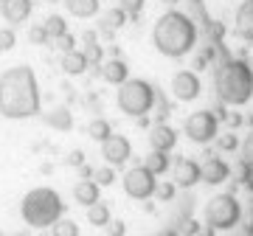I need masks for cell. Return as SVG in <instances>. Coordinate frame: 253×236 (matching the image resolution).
<instances>
[{"mask_svg": "<svg viewBox=\"0 0 253 236\" xmlns=\"http://www.w3.org/2000/svg\"><path fill=\"white\" fill-rule=\"evenodd\" d=\"M87 135L93 138V141H104V138L107 135H113V132H110V124L107 121H104V118H96V121H90V124H87Z\"/></svg>", "mask_w": 253, "mask_h": 236, "instance_id": "cell-26", "label": "cell"}, {"mask_svg": "<svg viewBox=\"0 0 253 236\" xmlns=\"http://www.w3.org/2000/svg\"><path fill=\"white\" fill-rule=\"evenodd\" d=\"M42 26H45V31H48V37H51V39L68 34V23H65V17H59V14H51Z\"/></svg>", "mask_w": 253, "mask_h": 236, "instance_id": "cell-25", "label": "cell"}, {"mask_svg": "<svg viewBox=\"0 0 253 236\" xmlns=\"http://www.w3.org/2000/svg\"><path fill=\"white\" fill-rule=\"evenodd\" d=\"M161 3H177V0H161Z\"/></svg>", "mask_w": 253, "mask_h": 236, "instance_id": "cell-42", "label": "cell"}, {"mask_svg": "<svg viewBox=\"0 0 253 236\" xmlns=\"http://www.w3.org/2000/svg\"><path fill=\"white\" fill-rule=\"evenodd\" d=\"M73 200L79 202V205H93V202H99V183L96 180H79L73 186Z\"/></svg>", "mask_w": 253, "mask_h": 236, "instance_id": "cell-16", "label": "cell"}, {"mask_svg": "<svg viewBox=\"0 0 253 236\" xmlns=\"http://www.w3.org/2000/svg\"><path fill=\"white\" fill-rule=\"evenodd\" d=\"M65 6H68V11H71L73 17L87 20L99 11V0H65Z\"/></svg>", "mask_w": 253, "mask_h": 236, "instance_id": "cell-20", "label": "cell"}, {"mask_svg": "<svg viewBox=\"0 0 253 236\" xmlns=\"http://www.w3.org/2000/svg\"><path fill=\"white\" fill-rule=\"evenodd\" d=\"M0 3H3V0H0Z\"/></svg>", "mask_w": 253, "mask_h": 236, "instance_id": "cell-44", "label": "cell"}, {"mask_svg": "<svg viewBox=\"0 0 253 236\" xmlns=\"http://www.w3.org/2000/svg\"><path fill=\"white\" fill-rule=\"evenodd\" d=\"M245 234H248V236H253V211L248 214V219H245Z\"/></svg>", "mask_w": 253, "mask_h": 236, "instance_id": "cell-38", "label": "cell"}, {"mask_svg": "<svg viewBox=\"0 0 253 236\" xmlns=\"http://www.w3.org/2000/svg\"><path fill=\"white\" fill-rule=\"evenodd\" d=\"M118 110L126 116H146L155 104V90L152 84L144 79H126L124 84H118Z\"/></svg>", "mask_w": 253, "mask_h": 236, "instance_id": "cell-5", "label": "cell"}, {"mask_svg": "<svg viewBox=\"0 0 253 236\" xmlns=\"http://www.w3.org/2000/svg\"><path fill=\"white\" fill-rule=\"evenodd\" d=\"M82 160H84L82 152H71V157H68V163H73V166H82Z\"/></svg>", "mask_w": 253, "mask_h": 236, "instance_id": "cell-37", "label": "cell"}, {"mask_svg": "<svg viewBox=\"0 0 253 236\" xmlns=\"http://www.w3.org/2000/svg\"><path fill=\"white\" fill-rule=\"evenodd\" d=\"M87 222L96 228H107L110 222V208L104 205V202H93V205H87Z\"/></svg>", "mask_w": 253, "mask_h": 236, "instance_id": "cell-22", "label": "cell"}, {"mask_svg": "<svg viewBox=\"0 0 253 236\" xmlns=\"http://www.w3.org/2000/svg\"><path fill=\"white\" fill-rule=\"evenodd\" d=\"M101 76H104V82H110V84H124L126 76H129V68H126V62H121V59H110V62L101 65Z\"/></svg>", "mask_w": 253, "mask_h": 236, "instance_id": "cell-17", "label": "cell"}, {"mask_svg": "<svg viewBox=\"0 0 253 236\" xmlns=\"http://www.w3.org/2000/svg\"><path fill=\"white\" fill-rule=\"evenodd\" d=\"M118 9L129 17V14H138V11L144 9V0H121V6H118Z\"/></svg>", "mask_w": 253, "mask_h": 236, "instance_id": "cell-32", "label": "cell"}, {"mask_svg": "<svg viewBox=\"0 0 253 236\" xmlns=\"http://www.w3.org/2000/svg\"><path fill=\"white\" fill-rule=\"evenodd\" d=\"M40 113V84L28 65H17L0 76V116L23 121Z\"/></svg>", "mask_w": 253, "mask_h": 236, "instance_id": "cell-1", "label": "cell"}, {"mask_svg": "<svg viewBox=\"0 0 253 236\" xmlns=\"http://www.w3.org/2000/svg\"><path fill=\"white\" fill-rule=\"evenodd\" d=\"M0 236H3V234H0Z\"/></svg>", "mask_w": 253, "mask_h": 236, "instance_id": "cell-45", "label": "cell"}, {"mask_svg": "<svg viewBox=\"0 0 253 236\" xmlns=\"http://www.w3.org/2000/svg\"><path fill=\"white\" fill-rule=\"evenodd\" d=\"M126 23V14L121 9H107L104 14H101V31H118V28Z\"/></svg>", "mask_w": 253, "mask_h": 236, "instance_id": "cell-21", "label": "cell"}, {"mask_svg": "<svg viewBox=\"0 0 253 236\" xmlns=\"http://www.w3.org/2000/svg\"><path fill=\"white\" fill-rule=\"evenodd\" d=\"M107 231H110V236H124L126 225H124V222H113V219H110V222H107Z\"/></svg>", "mask_w": 253, "mask_h": 236, "instance_id": "cell-33", "label": "cell"}, {"mask_svg": "<svg viewBox=\"0 0 253 236\" xmlns=\"http://www.w3.org/2000/svg\"><path fill=\"white\" fill-rule=\"evenodd\" d=\"M174 144H177V132H174L172 127H166V124L152 127V132H149V146H152V149H158V152H169Z\"/></svg>", "mask_w": 253, "mask_h": 236, "instance_id": "cell-14", "label": "cell"}, {"mask_svg": "<svg viewBox=\"0 0 253 236\" xmlns=\"http://www.w3.org/2000/svg\"><path fill=\"white\" fill-rule=\"evenodd\" d=\"M42 3H59V0H42Z\"/></svg>", "mask_w": 253, "mask_h": 236, "instance_id": "cell-41", "label": "cell"}, {"mask_svg": "<svg viewBox=\"0 0 253 236\" xmlns=\"http://www.w3.org/2000/svg\"><path fill=\"white\" fill-rule=\"evenodd\" d=\"M236 34L253 42V0H245L236 11Z\"/></svg>", "mask_w": 253, "mask_h": 236, "instance_id": "cell-15", "label": "cell"}, {"mask_svg": "<svg viewBox=\"0 0 253 236\" xmlns=\"http://www.w3.org/2000/svg\"><path fill=\"white\" fill-rule=\"evenodd\" d=\"M45 124L48 127H54V129H71L73 127V116H71V110L68 107H54V110H48L45 113Z\"/></svg>", "mask_w": 253, "mask_h": 236, "instance_id": "cell-19", "label": "cell"}, {"mask_svg": "<svg viewBox=\"0 0 253 236\" xmlns=\"http://www.w3.org/2000/svg\"><path fill=\"white\" fill-rule=\"evenodd\" d=\"M129 155H132V146H129V141H126L124 135H107L101 141V157H104L110 166L126 163Z\"/></svg>", "mask_w": 253, "mask_h": 236, "instance_id": "cell-9", "label": "cell"}, {"mask_svg": "<svg viewBox=\"0 0 253 236\" xmlns=\"http://www.w3.org/2000/svg\"><path fill=\"white\" fill-rule=\"evenodd\" d=\"M14 45H17L14 28H0V51H11Z\"/></svg>", "mask_w": 253, "mask_h": 236, "instance_id": "cell-28", "label": "cell"}, {"mask_svg": "<svg viewBox=\"0 0 253 236\" xmlns=\"http://www.w3.org/2000/svg\"><path fill=\"white\" fill-rule=\"evenodd\" d=\"M51 236H79V225H76L73 219L59 217L54 225H51Z\"/></svg>", "mask_w": 253, "mask_h": 236, "instance_id": "cell-24", "label": "cell"}, {"mask_svg": "<svg viewBox=\"0 0 253 236\" xmlns=\"http://www.w3.org/2000/svg\"><path fill=\"white\" fill-rule=\"evenodd\" d=\"M20 214L26 219V225L40 231V228H51L56 219L62 217L65 202H62V197H59V191L48 189V186H37V189H31L26 197H23Z\"/></svg>", "mask_w": 253, "mask_h": 236, "instance_id": "cell-4", "label": "cell"}, {"mask_svg": "<svg viewBox=\"0 0 253 236\" xmlns=\"http://www.w3.org/2000/svg\"><path fill=\"white\" fill-rule=\"evenodd\" d=\"M152 39L163 56H186L197 42V26L183 11H166L155 23Z\"/></svg>", "mask_w": 253, "mask_h": 236, "instance_id": "cell-2", "label": "cell"}, {"mask_svg": "<svg viewBox=\"0 0 253 236\" xmlns=\"http://www.w3.org/2000/svg\"><path fill=\"white\" fill-rule=\"evenodd\" d=\"M54 42H56V48H59L62 54H68V51H76V39H73L71 34H62V37H56Z\"/></svg>", "mask_w": 253, "mask_h": 236, "instance_id": "cell-31", "label": "cell"}, {"mask_svg": "<svg viewBox=\"0 0 253 236\" xmlns=\"http://www.w3.org/2000/svg\"><path fill=\"white\" fill-rule=\"evenodd\" d=\"M0 11H3V17L6 23H26L28 14H31V0H3L0 3Z\"/></svg>", "mask_w": 253, "mask_h": 236, "instance_id": "cell-13", "label": "cell"}, {"mask_svg": "<svg viewBox=\"0 0 253 236\" xmlns=\"http://www.w3.org/2000/svg\"><path fill=\"white\" fill-rule=\"evenodd\" d=\"M152 236H180V234H174V231H158V234H152Z\"/></svg>", "mask_w": 253, "mask_h": 236, "instance_id": "cell-40", "label": "cell"}, {"mask_svg": "<svg viewBox=\"0 0 253 236\" xmlns=\"http://www.w3.org/2000/svg\"><path fill=\"white\" fill-rule=\"evenodd\" d=\"M228 174H231V169H228V163L222 160V157H208L206 163L200 166V180L211 183V186H219V183L228 180Z\"/></svg>", "mask_w": 253, "mask_h": 236, "instance_id": "cell-11", "label": "cell"}, {"mask_svg": "<svg viewBox=\"0 0 253 236\" xmlns=\"http://www.w3.org/2000/svg\"><path fill=\"white\" fill-rule=\"evenodd\" d=\"M239 219H242V205L236 202L234 194H217V197L206 205V222L211 228L228 231V228H234Z\"/></svg>", "mask_w": 253, "mask_h": 236, "instance_id": "cell-6", "label": "cell"}, {"mask_svg": "<svg viewBox=\"0 0 253 236\" xmlns=\"http://www.w3.org/2000/svg\"><path fill=\"white\" fill-rule=\"evenodd\" d=\"M172 93L180 101H194L200 96V79L191 71H177L172 76Z\"/></svg>", "mask_w": 253, "mask_h": 236, "instance_id": "cell-10", "label": "cell"}, {"mask_svg": "<svg viewBox=\"0 0 253 236\" xmlns=\"http://www.w3.org/2000/svg\"><path fill=\"white\" fill-rule=\"evenodd\" d=\"M155 189H158V180L146 166H135V169H129L124 174V191L132 200H149Z\"/></svg>", "mask_w": 253, "mask_h": 236, "instance_id": "cell-7", "label": "cell"}, {"mask_svg": "<svg viewBox=\"0 0 253 236\" xmlns=\"http://www.w3.org/2000/svg\"><path fill=\"white\" fill-rule=\"evenodd\" d=\"M219 146H222V149H236V138H234V135L219 138Z\"/></svg>", "mask_w": 253, "mask_h": 236, "instance_id": "cell-35", "label": "cell"}, {"mask_svg": "<svg viewBox=\"0 0 253 236\" xmlns=\"http://www.w3.org/2000/svg\"><path fill=\"white\" fill-rule=\"evenodd\" d=\"M144 166H146L152 174H163L166 169H169V157H166V152H158V149H152V152L146 155Z\"/></svg>", "mask_w": 253, "mask_h": 236, "instance_id": "cell-23", "label": "cell"}, {"mask_svg": "<svg viewBox=\"0 0 253 236\" xmlns=\"http://www.w3.org/2000/svg\"><path fill=\"white\" fill-rule=\"evenodd\" d=\"M174 183L180 189H191L194 183H200V166L194 160H189V157H180L174 163Z\"/></svg>", "mask_w": 253, "mask_h": 236, "instance_id": "cell-12", "label": "cell"}, {"mask_svg": "<svg viewBox=\"0 0 253 236\" xmlns=\"http://www.w3.org/2000/svg\"><path fill=\"white\" fill-rule=\"evenodd\" d=\"M155 194L161 200H169V197H174V186H161V189H155Z\"/></svg>", "mask_w": 253, "mask_h": 236, "instance_id": "cell-34", "label": "cell"}, {"mask_svg": "<svg viewBox=\"0 0 253 236\" xmlns=\"http://www.w3.org/2000/svg\"><path fill=\"white\" fill-rule=\"evenodd\" d=\"M214 87H217V96L225 104H248L253 96V71L251 65L242 62V59H228L217 68V76H214Z\"/></svg>", "mask_w": 253, "mask_h": 236, "instance_id": "cell-3", "label": "cell"}, {"mask_svg": "<svg viewBox=\"0 0 253 236\" xmlns=\"http://www.w3.org/2000/svg\"><path fill=\"white\" fill-rule=\"evenodd\" d=\"M82 42H84V45H93V42H96V31H82Z\"/></svg>", "mask_w": 253, "mask_h": 236, "instance_id": "cell-36", "label": "cell"}, {"mask_svg": "<svg viewBox=\"0 0 253 236\" xmlns=\"http://www.w3.org/2000/svg\"><path fill=\"white\" fill-rule=\"evenodd\" d=\"M11 236H26V234H11Z\"/></svg>", "mask_w": 253, "mask_h": 236, "instance_id": "cell-43", "label": "cell"}, {"mask_svg": "<svg viewBox=\"0 0 253 236\" xmlns=\"http://www.w3.org/2000/svg\"><path fill=\"white\" fill-rule=\"evenodd\" d=\"M217 116L208 113V110H200V113H191L186 118V135L194 141V144H208L217 138Z\"/></svg>", "mask_w": 253, "mask_h": 236, "instance_id": "cell-8", "label": "cell"}, {"mask_svg": "<svg viewBox=\"0 0 253 236\" xmlns=\"http://www.w3.org/2000/svg\"><path fill=\"white\" fill-rule=\"evenodd\" d=\"M93 180L99 183V186H113V180H116L113 166H101V169H96V172H93Z\"/></svg>", "mask_w": 253, "mask_h": 236, "instance_id": "cell-27", "label": "cell"}, {"mask_svg": "<svg viewBox=\"0 0 253 236\" xmlns=\"http://www.w3.org/2000/svg\"><path fill=\"white\" fill-rule=\"evenodd\" d=\"M28 39L34 42V45H45L48 39V31H45V26H31V31H28Z\"/></svg>", "mask_w": 253, "mask_h": 236, "instance_id": "cell-29", "label": "cell"}, {"mask_svg": "<svg viewBox=\"0 0 253 236\" xmlns=\"http://www.w3.org/2000/svg\"><path fill=\"white\" fill-rule=\"evenodd\" d=\"M242 163L253 169V132L245 138V144H242Z\"/></svg>", "mask_w": 253, "mask_h": 236, "instance_id": "cell-30", "label": "cell"}, {"mask_svg": "<svg viewBox=\"0 0 253 236\" xmlns=\"http://www.w3.org/2000/svg\"><path fill=\"white\" fill-rule=\"evenodd\" d=\"M82 177H84V180H90V177H93V169H87V166H82Z\"/></svg>", "mask_w": 253, "mask_h": 236, "instance_id": "cell-39", "label": "cell"}, {"mask_svg": "<svg viewBox=\"0 0 253 236\" xmlns=\"http://www.w3.org/2000/svg\"><path fill=\"white\" fill-rule=\"evenodd\" d=\"M87 56L82 54V51H68V54H62V71L68 73V76H79V73H84V68H87Z\"/></svg>", "mask_w": 253, "mask_h": 236, "instance_id": "cell-18", "label": "cell"}]
</instances>
